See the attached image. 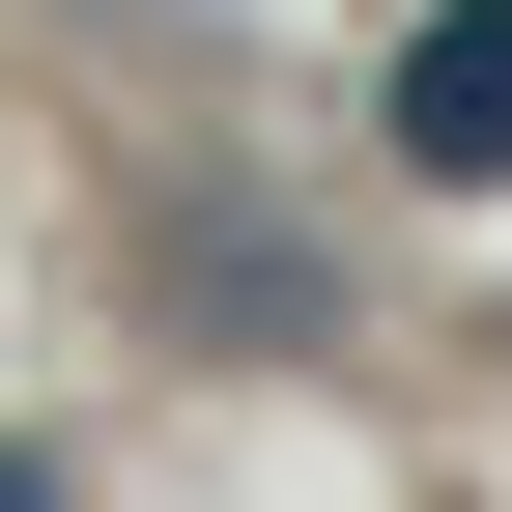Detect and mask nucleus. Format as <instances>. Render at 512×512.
<instances>
[{
  "instance_id": "obj_1",
  "label": "nucleus",
  "mask_w": 512,
  "mask_h": 512,
  "mask_svg": "<svg viewBox=\"0 0 512 512\" xmlns=\"http://www.w3.org/2000/svg\"><path fill=\"white\" fill-rule=\"evenodd\" d=\"M370 143H399L427 200H512V0H427L399 86H370Z\"/></svg>"
}]
</instances>
